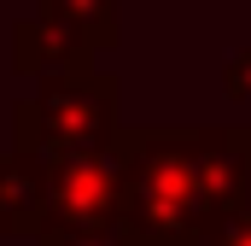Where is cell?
I'll list each match as a JSON object with an SVG mask.
<instances>
[{"mask_svg":"<svg viewBox=\"0 0 251 246\" xmlns=\"http://www.w3.org/2000/svg\"><path fill=\"white\" fill-rule=\"evenodd\" d=\"M128 246H199L222 211L251 199V123L222 129H117Z\"/></svg>","mask_w":251,"mask_h":246,"instance_id":"cell-1","label":"cell"},{"mask_svg":"<svg viewBox=\"0 0 251 246\" xmlns=\"http://www.w3.org/2000/svg\"><path fill=\"white\" fill-rule=\"evenodd\" d=\"M117 129H123V82L94 59L35 76V94L12 106V147L29 153L111 147Z\"/></svg>","mask_w":251,"mask_h":246,"instance_id":"cell-2","label":"cell"},{"mask_svg":"<svg viewBox=\"0 0 251 246\" xmlns=\"http://www.w3.org/2000/svg\"><path fill=\"white\" fill-rule=\"evenodd\" d=\"M123 217V164L111 147L47 153V229L117 235Z\"/></svg>","mask_w":251,"mask_h":246,"instance_id":"cell-3","label":"cell"},{"mask_svg":"<svg viewBox=\"0 0 251 246\" xmlns=\"http://www.w3.org/2000/svg\"><path fill=\"white\" fill-rule=\"evenodd\" d=\"M0 223L6 241H35L47 229V153L29 147L0 153Z\"/></svg>","mask_w":251,"mask_h":246,"instance_id":"cell-4","label":"cell"},{"mask_svg":"<svg viewBox=\"0 0 251 246\" xmlns=\"http://www.w3.org/2000/svg\"><path fill=\"white\" fill-rule=\"evenodd\" d=\"M94 59L70 30L47 24V18H18L12 24V70L18 76H47V70H64V64Z\"/></svg>","mask_w":251,"mask_h":246,"instance_id":"cell-5","label":"cell"},{"mask_svg":"<svg viewBox=\"0 0 251 246\" xmlns=\"http://www.w3.org/2000/svg\"><path fill=\"white\" fill-rule=\"evenodd\" d=\"M123 0H35V18L70 30L88 53H111L123 41V18H117Z\"/></svg>","mask_w":251,"mask_h":246,"instance_id":"cell-6","label":"cell"},{"mask_svg":"<svg viewBox=\"0 0 251 246\" xmlns=\"http://www.w3.org/2000/svg\"><path fill=\"white\" fill-rule=\"evenodd\" d=\"M199 246H251V199H240L234 211H222Z\"/></svg>","mask_w":251,"mask_h":246,"instance_id":"cell-7","label":"cell"},{"mask_svg":"<svg viewBox=\"0 0 251 246\" xmlns=\"http://www.w3.org/2000/svg\"><path fill=\"white\" fill-rule=\"evenodd\" d=\"M222 94H228L234 106H246V112H251V47L228 53V64H222Z\"/></svg>","mask_w":251,"mask_h":246,"instance_id":"cell-8","label":"cell"},{"mask_svg":"<svg viewBox=\"0 0 251 246\" xmlns=\"http://www.w3.org/2000/svg\"><path fill=\"white\" fill-rule=\"evenodd\" d=\"M35 246H123L117 235H70V229H41Z\"/></svg>","mask_w":251,"mask_h":246,"instance_id":"cell-9","label":"cell"},{"mask_svg":"<svg viewBox=\"0 0 251 246\" xmlns=\"http://www.w3.org/2000/svg\"><path fill=\"white\" fill-rule=\"evenodd\" d=\"M0 241H6V223H0Z\"/></svg>","mask_w":251,"mask_h":246,"instance_id":"cell-10","label":"cell"},{"mask_svg":"<svg viewBox=\"0 0 251 246\" xmlns=\"http://www.w3.org/2000/svg\"><path fill=\"white\" fill-rule=\"evenodd\" d=\"M117 241H123V235H117ZM123 246H128V241H123Z\"/></svg>","mask_w":251,"mask_h":246,"instance_id":"cell-11","label":"cell"}]
</instances>
